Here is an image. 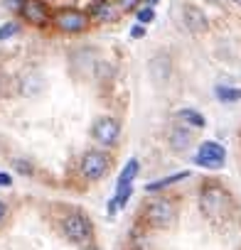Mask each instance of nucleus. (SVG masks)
Wrapping results in <instances>:
<instances>
[{
    "label": "nucleus",
    "instance_id": "obj_25",
    "mask_svg": "<svg viewBox=\"0 0 241 250\" xmlns=\"http://www.w3.org/2000/svg\"><path fill=\"white\" fill-rule=\"evenodd\" d=\"M143 35H145V27H143V25H138V27H133V30H131V37H136V40H138V37H143Z\"/></svg>",
    "mask_w": 241,
    "mask_h": 250
},
{
    "label": "nucleus",
    "instance_id": "obj_3",
    "mask_svg": "<svg viewBox=\"0 0 241 250\" xmlns=\"http://www.w3.org/2000/svg\"><path fill=\"white\" fill-rule=\"evenodd\" d=\"M143 218L153 228H170L175 223V218H177L175 201L172 199H165V196H158V199L148 201V206L143 211Z\"/></svg>",
    "mask_w": 241,
    "mask_h": 250
},
{
    "label": "nucleus",
    "instance_id": "obj_8",
    "mask_svg": "<svg viewBox=\"0 0 241 250\" xmlns=\"http://www.w3.org/2000/svg\"><path fill=\"white\" fill-rule=\"evenodd\" d=\"M23 18L35 25V27H42L47 22V5H45V0H25L23 8H20Z\"/></svg>",
    "mask_w": 241,
    "mask_h": 250
},
{
    "label": "nucleus",
    "instance_id": "obj_1",
    "mask_svg": "<svg viewBox=\"0 0 241 250\" xmlns=\"http://www.w3.org/2000/svg\"><path fill=\"white\" fill-rule=\"evenodd\" d=\"M231 206H234V201H231V196L224 187H219L214 182L204 184V189L199 194V208L209 221H214V223L224 221L231 213Z\"/></svg>",
    "mask_w": 241,
    "mask_h": 250
},
{
    "label": "nucleus",
    "instance_id": "obj_26",
    "mask_svg": "<svg viewBox=\"0 0 241 250\" xmlns=\"http://www.w3.org/2000/svg\"><path fill=\"white\" fill-rule=\"evenodd\" d=\"M8 216V206H5V201H0V221H3Z\"/></svg>",
    "mask_w": 241,
    "mask_h": 250
},
{
    "label": "nucleus",
    "instance_id": "obj_20",
    "mask_svg": "<svg viewBox=\"0 0 241 250\" xmlns=\"http://www.w3.org/2000/svg\"><path fill=\"white\" fill-rule=\"evenodd\" d=\"M153 18H155V13H153L150 8H145V10H138V22H141V25H145V22H150Z\"/></svg>",
    "mask_w": 241,
    "mask_h": 250
},
{
    "label": "nucleus",
    "instance_id": "obj_4",
    "mask_svg": "<svg viewBox=\"0 0 241 250\" xmlns=\"http://www.w3.org/2000/svg\"><path fill=\"white\" fill-rule=\"evenodd\" d=\"M79 169H81V177L89 179V182H98L108 174L111 169V157L101 150H89L84 152L81 162H79Z\"/></svg>",
    "mask_w": 241,
    "mask_h": 250
},
{
    "label": "nucleus",
    "instance_id": "obj_10",
    "mask_svg": "<svg viewBox=\"0 0 241 250\" xmlns=\"http://www.w3.org/2000/svg\"><path fill=\"white\" fill-rule=\"evenodd\" d=\"M168 145L172 150H187L192 145V133L187 125H172L168 133Z\"/></svg>",
    "mask_w": 241,
    "mask_h": 250
},
{
    "label": "nucleus",
    "instance_id": "obj_13",
    "mask_svg": "<svg viewBox=\"0 0 241 250\" xmlns=\"http://www.w3.org/2000/svg\"><path fill=\"white\" fill-rule=\"evenodd\" d=\"M177 120H180V125H187V128H199V130L207 125L204 115L197 113V110H192V108H182V110H177Z\"/></svg>",
    "mask_w": 241,
    "mask_h": 250
},
{
    "label": "nucleus",
    "instance_id": "obj_18",
    "mask_svg": "<svg viewBox=\"0 0 241 250\" xmlns=\"http://www.w3.org/2000/svg\"><path fill=\"white\" fill-rule=\"evenodd\" d=\"M217 98L224 101V103H234L241 98V88H229V86H217Z\"/></svg>",
    "mask_w": 241,
    "mask_h": 250
},
{
    "label": "nucleus",
    "instance_id": "obj_2",
    "mask_svg": "<svg viewBox=\"0 0 241 250\" xmlns=\"http://www.w3.org/2000/svg\"><path fill=\"white\" fill-rule=\"evenodd\" d=\"M62 233L69 243L81 245V243H89L94 238V223L84 211H69L62 218Z\"/></svg>",
    "mask_w": 241,
    "mask_h": 250
},
{
    "label": "nucleus",
    "instance_id": "obj_16",
    "mask_svg": "<svg viewBox=\"0 0 241 250\" xmlns=\"http://www.w3.org/2000/svg\"><path fill=\"white\" fill-rule=\"evenodd\" d=\"M138 169H141V162H138L136 157H133V160H128V162H126V167L120 169V177H118V187H131V182L136 179Z\"/></svg>",
    "mask_w": 241,
    "mask_h": 250
},
{
    "label": "nucleus",
    "instance_id": "obj_22",
    "mask_svg": "<svg viewBox=\"0 0 241 250\" xmlns=\"http://www.w3.org/2000/svg\"><path fill=\"white\" fill-rule=\"evenodd\" d=\"M23 3H25V0H3V5H5L8 10H20Z\"/></svg>",
    "mask_w": 241,
    "mask_h": 250
},
{
    "label": "nucleus",
    "instance_id": "obj_9",
    "mask_svg": "<svg viewBox=\"0 0 241 250\" xmlns=\"http://www.w3.org/2000/svg\"><path fill=\"white\" fill-rule=\"evenodd\" d=\"M182 20H185V27L190 32H204L209 27L207 22V15L197 8V5H185L182 8Z\"/></svg>",
    "mask_w": 241,
    "mask_h": 250
},
{
    "label": "nucleus",
    "instance_id": "obj_29",
    "mask_svg": "<svg viewBox=\"0 0 241 250\" xmlns=\"http://www.w3.org/2000/svg\"><path fill=\"white\" fill-rule=\"evenodd\" d=\"M148 3H150V5H155V3H158V0H148Z\"/></svg>",
    "mask_w": 241,
    "mask_h": 250
},
{
    "label": "nucleus",
    "instance_id": "obj_15",
    "mask_svg": "<svg viewBox=\"0 0 241 250\" xmlns=\"http://www.w3.org/2000/svg\"><path fill=\"white\" fill-rule=\"evenodd\" d=\"M150 74H153V79L155 81H165L168 79V74H170V59L163 54V57H155L153 62H150Z\"/></svg>",
    "mask_w": 241,
    "mask_h": 250
},
{
    "label": "nucleus",
    "instance_id": "obj_5",
    "mask_svg": "<svg viewBox=\"0 0 241 250\" xmlns=\"http://www.w3.org/2000/svg\"><path fill=\"white\" fill-rule=\"evenodd\" d=\"M226 162V150L224 145L214 143V140H204L199 143V150L194 155V165L204 167V169H221Z\"/></svg>",
    "mask_w": 241,
    "mask_h": 250
},
{
    "label": "nucleus",
    "instance_id": "obj_12",
    "mask_svg": "<svg viewBox=\"0 0 241 250\" xmlns=\"http://www.w3.org/2000/svg\"><path fill=\"white\" fill-rule=\"evenodd\" d=\"M42 91V76L37 71H30L20 79V93L23 96H37Z\"/></svg>",
    "mask_w": 241,
    "mask_h": 250
},
{
    "label": "nucleus",
    "instance_id": "obj_11",
    "mask_svg": "<svg viewBox=\"0 0 241 250\" xmlns=\"http://www.w3.org/2000/svg\"><path fill=\"white\" fill-rule=\"evenodd\" d=\"M113 15H116V8L108 3V0H91L89 18H94L98 22H108V20H113Z\"/></svg>",
    "mask_w": 241,
    "mask_h": 250
},
{
    "label": "nucleus",
    "instance_id": "obj_7",
    "mask_svg": "<svg viewBox=\"0 0 241 250\" xmlns=\"http://www.w3.org/2000/svg\"><path fill=\"white\" fill-rule=\"evenodd\" d=\"M54 27L62 32H84L89 27V15L76 8H62L54 13Z\"/></svg>",
    "mask_w": 241,
    "mask_h": 250
},
{
    "label": "nucleus",
    "instance_id": "obj_6",
    "mask_svg": "<svg viewBox=\"0 0 241 250\" xmlns=\"http://www.w3.org/2000/svg\"><path fill=\"white\" fill-rule=\"evenodd\" d=\"M91 135L98 145L103 147H113L120 138V123L111 115H101L96 123H94V128H91Z\"/></svg>",
    "mask_w": 241,
    "mask_h": 250
},
{
    "label": "nucleus",
    "instance_id": "obj_21",
    "mask_svg": "<svg viewBox=\"0 0 241 250\" xmlns=\"http://www.w3.org/2000/svg\"><path fill=\"white\" fill-rule=\"evenodd\" d=\"M15 169H18L20 174H32V167H30L27 160H15Z\"/></svg>",
    "mask_w": 241,
    "mask_h": 250
},
{
    "label": "nucleus",
    "instance_id": "obj_28",
    "mask_svg": "<svg viewBox=\"0 0 241 250\" xmlns=\"http://www.w3.org/2000/svg\"><path fill=\"white\" fill-rule=\"evenodd\" d=\"M231 3H234V5H241V0H231Z\"/></svg>",
    "mask_w": 241,
    "mask_h": 250
},
{
    "label": "nucleus",
    "instance_id": "obj_27",
    "mask_svg": "<svg viewBox=\"0 0 241 250\" xmlns=\"http://www.w3.org/2000/svg\"><path fill=\"white\" fill-rule=\"evenodd\" d=\"M81 250H98V248H96V245H94V243H86V245H84V248H81Z\"/></svg>",
    "mask_w": 241,
    "mask_h": 250
},
{
    "label": "nucleus",
    "instance_id": "obj_14",
    "mask_svg": "<svg viewBox=\"0 0 241 250\" xmlns=\"http://www.w3.org/2000/svg\"><path fill=\"white\" fill-rule=\"evenodd\" d=\"M190 177V172H175V174H170V177H163V179H155V182H150L148 187H145V191H160V189H165V187H172V184H177V182H182V179H187Z\"/></svg>",
    "mask_w": 241,
    "mask_h": 250
},
{
    "label": "nucleus",
    "instance_id": "obj_24",
    "mask_svg": "<svg viewBox=\"0 0 241 250\" xmlns=\"http://www.w3.org/2000/svg\"><path fill=\"white\" fill-rule=\"evenodd\" d=\"M13 184V177L8 172H0V187H10Z\"/></svg>",
    "mask_w": 241,
    "mask_h": 250
},
{
    "label": "nucleus",
    "instance_id": "obj_19",
    "mask_svg": "<svg viewBox=\"0 0 241 250\" xmlns=\"http://www.w3.org/2000/svg\"><path fill=\"white\" fill-rule=\"evenodd\" d=\"M20 32V25L18 22H5L3 27H0V40H10Z\"/></svg>",
    "mask_w": 241,
    "mask_h": 250
},
{
    "label": "nucleus",
    "instance_id": "obj_17",
    "mask_svg": "<svg viewBox=\"0 0 241 250\" xmlns=\"http://www.w3.org/2000/svg\"><path fill=\"white\" fill-rule=\"evenodd\" d=\"M128 199H131V187H118L116 189V196L108 201V213H116L118 208H123Z\"/></svg>",
    "mask_w": 241,
    "mask_h": 250
},
{
    "label": "nucleus",
    "instance_id": "obj_23",
    "mask_svg": "<svg viewBox=\"0 0 241 250\" xmlns=\"http://www.w3.org/2000/svg\"><path fill=\"white\" fill-rule=\"evenodd\" d=\"M138 5V0H118V8L120 10H133Z\"/></svg>",
    "mask_w": 241,
    "mask_h": 250
}]
</instances>
